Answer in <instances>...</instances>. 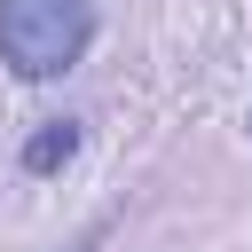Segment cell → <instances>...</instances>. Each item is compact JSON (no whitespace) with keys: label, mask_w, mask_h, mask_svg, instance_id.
<instances>
[{"label":"cell","mask_w":252,"mask_h":252,"mask_svg":"<svg viewBox=\"0 0 252 252\" xmlns=\"http://www.w3.org/2000/svg\"><path fill=\"white\" fill-rule=\"evenodd\" d=\"M94 47L87 0H0V63L16 79H63Z\"/></svg>","instance_id":"1"},{"label":"cell","mask_w":252,"mask_h":252,"mask_svg":"<svg viewBox=\"0 0 252 252\" xmlns=\"http://www.w3.org/2000/svg\"><path fill=\"white\" fill-rule=\"evenodd\" d=\"M71 150H79V126H71V118H47V126L24 142L16 165H24V173H55V165H71Z\"/></svg>","instance_id":"2"},{"label":"cell","mask_w":252,"mask_h":252,"mask_svg":"<svg viewBox=\"0 0 252 252\" xmlns=\"http://www.w3.org/2000/svg\"><path fill=\"white\" fill-rule=\"evenodd\" d=\"M94 236H102V228H94ZM94 236H87V244H94ZM87 244H79V252H87Z\"/></svg>","instance_id":"3"}]
</instances>
